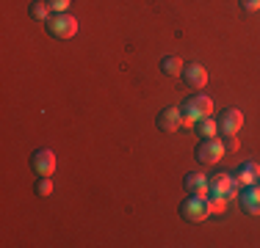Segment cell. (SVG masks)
<instances>
[{
    "mask_svg": "<svg viewBox=\"0 0 260 248\" xmlns=\"http://www.w3.org/2000/svg\"><path fill=\"white\" fill-rule=\"evenodd\" d=\"M238 201H241V210H244L246 215H260V185L244 188L238 196Z\"/></svg>",
    "mask_w": 260,
    "mask_h": 248,
    "instance_id": "8",
    "label": "cell"
},
{
    "mask_svg": "<svg viewBox=\"0 0 260 248\" xmlns=\"http://www.w3.org/2000/svg\"><path fill=\"white\" fill-rule=\"evenodd\" d=\"M235 182L241 185V188H249V185H257L260 182V166L257 163H241L238 169L233 171Z\"/></svg>",
    "mask_w": 260,
    "mask_h": 248,
    "instance_id": "10",
    "label": "cell"
},
{
    "mask_svg": "<svg viewBox=\"0 0 260 248\" xmlns=\"http://www.w3.org/2000/svg\"><path fill=\"white\" fill-rule=\"evenodd\" d=\"M183 113V127H197V121H202L205 116H213V99L205 94H194L180 105Z\"/></svg>",
    "mask_w": 260,
    "mask_h": 248,
    "instance_id": "1",
    "label": "cell"
},
{
    "mask_svg": "<svg viewBox=\"0 0 260 248\" xmlns=\"http://www.w3.org/2000/svg\"><path fill=\"white\" fill-rule=\"evenodd\" d=\"M224 154H227L224 141H219V138H205L200 144V149H197V160H200L202 166H216Z\"/></svg>",
    "mask_w": 260,
    "mask_h": 248,
    "instance_id": "4",
    "label": "cell"
},
{
    "mask_svg": "<svg viewBox=\"0 0 260 248\" xmlns=\"http://www.w3.org/2000/svg\"><path fill=\"white\" fill-rule=\"evenodd\" d=\"M197 133L202 135V141H205V138H216V133H219V124H216L213 116H205L202 121H197Z\"/></svg>",
    "mask_w": 260,
    "mask_h": 248,
    "instance_id": "15",
    "label": "cell"
},
{
    "mask_svg": "<svg viewBox=\"0 0 260 248\" xmlns=\"http://www.w3.org/2000/svg\"><path fill=\"white\" fill-rule=\"evenodd\" d=\"M183 80L188 89H205L208 86V69L202 64H191L183 69Z\"/></svg>",
    "mask_w": 260,
    "mask_h": 248,
    "instance_id": "12",
    "label": "cell"
},
{
    "mask_svg": "<svg viewBox=\"0 0 260 248\" xmlns=\"http://www.w3.org/2000/svg\"><path fill=\"white\" fill-rule=\"evenodd\" d=\"M208 204H210V215H213V213H224V210H227V196L208 193Z\"/></svg>",
    "mask_w": 260,
    "mask_h": 248,
    "instance_id": "16",
    "label": "cell"
},
{
    "mask_svg": "<svg viewBox=\"0 0 260 248\" xmlns=\"http://www.w3.org/2000/svg\"><path fill=\"white\" fill-rule=\"evenodd\" d=\"M216 124H219V133L221 135H238L241 127H244V113H241L238 108H227V110H221V113H219Z\"/></svg>",
    "mask_w": 260,
    "mask_h": 248,
    "instance_id": "6",
    "label": "cell"
},
{
    "mask_svg": "<svg viewBox=\"0 0 260 248\" xmlns=\"http://www.w3.org/2000/svg\"><path fill=\"white\" fill-rule=\"evenodd\" d=\"M238 188H241V185L235 182V177H233V174H227V171H221V174H216V177H210V193L227 196V201H230V198H235V196H241Z\"/></svg>",
    "mask_w": 260,
    "mask_h": 248,
    "instance_id": "7",
    "label": "cell"
},
{
    "mask_svg": "<svg viewBox=\"0 0 260 248\" xmlns=\"http://www.w3.org/2000/svg\"><path fill=\"white\" fill-rule=\"evenodd\" d=\"M158 130L160 133H175L177 127H183V113H180V108H164L158 113Z\"/></svg>",
    "mask_w": 260,
    "mask_h": 248,
    "instance_id": "9",
    "label": "cell"
},
{
    "mask_svg": "<svg viewBox=\"0 0 260 248\" xmlns=\"http://www.w3.org/2000/svg\"><path fill=\"white\" fill-rule=\"evenodd\" d=\"M183 69H185V64H183L180 55H166V58L160 61V72L169 74V77H177V74H183Z\"/></svg>",
    "mask_w": 260,
    "mask_h": 248,
    "instance_id": "13",
    "label": "cell"
},
{
    "mask_svg": "<svg viewBox=\"0 0 260 248\" xmlns=\"http://www.w3.org/2000/svg\"><path fill=\"white\" fill-rule=\"evenodd\" d=\"M208 215H210L208 196H194V193H191V196L180 204V218H183V221L202 223V221H208Z\"/></svg>",
    "mask_w": 260,
    "mask_h": 248,
    "instance_id": "2",
    "label": "cell"
},
{
    "mask_svg": "<svg viewBox=\"0 0 260 248\" xmlns=\"http://www.w3.org/2000/svg\"><path fill=\"white\" fill-rule=\"evenodd\" d=\"M224 149H227V152H238V149H241L238 135H224Z\"/></svg>",
    "mask_w": 260,
    "mask_h": 248,
    "instance_id": "19",
    "label": "cell"
},
{
    "mask_svg": "<svg viewBox=\"0 0 260 248\" xmlns=\"http://www.w3.org/2000/svg\"><path fill=\"white\" fill-rule=\"evenodd\" d=\"M257 185H260V182H257Z\"/></svg>",
    "mask_w": 260,
    "mask_h": 248,
    "instance_id": "21",
    "label": "cell"
},
{
    "mask_svg": "<svg viewBox=\"0 0 260 248\" xmlns=\"http://www.w3.org/2000/svg\"><path fill=\"white\" fill-rule=\"evenodd\" d=\"M28 14L34 17L36 22H47L53 17V9L47 6V0H34V3H30V9H28Z\"/></svg>",
    "mask_w": 260,
    "mask_h": 248,
    "instance_id": "14",
    "label": "cell"
},
{
    "mask_svg": "<svg viewBox=\"0 0 260 248\" xmlns=\"http://www.w3.org/2000/svg\"><path fill=\"white\" fill-rule=\"evenodd\" d=\"M241 6H244L246 11H257L260 9V0H241Z\"/></svg>",
    "mask_w": 260,
    "mask_h": 248,
    "instance_id": "20",
    "label": "cell"
},
{
    "mask_svg": "<svg viewBox=\"0 0 260 248\" xmlns=\"http://www.w3.org/2000/svg\"><path fill=\"white\" fill-rule=\"evenodd\" d=\"M45 25H47V33H50L53 39H72V36L78 33V20L70 14V11L53 14Z\"/></svg>",
    "mask_w": 260,
    "mask_h": 248,
    "instance_id": "3",
    "label": "cell"
},
{
    "mask_svg": "<svg viewBox=\"0 0 260 248\" xmlns=\"http://www.w3.org/2000/svg\"><path fill=\"white\" fill-rule=\"evenodd\" d=\"M183 185H185V190L194 193V196H208L210 193V177H205V174H200V171L185 174Z\"/></svg>",
    "mask_w": 260,
    "mask_h": 248,
    "instance_id": "11",
    "label": "cell"
},
{
    "mask_svg": "<svg viewBox=\"0 0 260 248\" xmlns=\"http://www.w3.org/2000/svg\"><path fill=\"white\" fill-rule=\"evenodd\" d=\"M55 166H58V160H55L53 149H36V152L30 154V169H34L36 177H53Z\"/></svg>",
    "mask_w": 260,
    "mask_h": 248,
    "instance_id": "5",
    "label": "cell"
},
{
    "mask_svg": "<svg viewBox=\"0 0 260 248\" xmlns=\"http://www.w3.org/2000/svg\"><path fill=\"white\" fill-rule=\"evenodd\" d=\"M53 188H55V185H53V179H50V177H39V179L34 182L36 196H50V193H53Z\"/></svg>",
    "mask_w": 260,
    "mask_h": 248,
    "instance_id": "17",
    "label": "cell"
},
{
    "mask_svg": "<svg viewBox=\"0 0 260 248\" xmlns=\"http://www.w3.org/2000/svg\"><path fill=\"white\" fill-rule=\"evenodd\" d=\"M47 6L53 9V14H61V11H67L72 6V0H47Z\"/></svg>",
    "mask_w": 260,
    "mask_h": 248,
    "instance_id": "18",
    "label": "cell"
}]
</instances>
